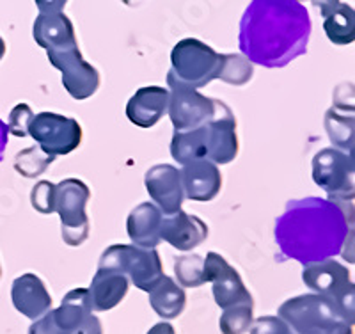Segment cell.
<instances>
[{"label":"cell","mask_w":355,"mask_h":334,"mask_svg":"<svg viewBox=\"0 0 355 334\" xmlns=\"http://www.w3.org/2000/svg\"><path fill=\"white\" fill-rule=\"evenodd\" d=\"M252 65L249 62V59H245L243 56H224L222 57V68L218 78H222L227 84L233 85H243L247 81H250L252 77Z\"/></svg>","instance_id":"28"},{"label":"cell","mask_w":355,"mask_h":334,"mask_svg":"<svg viewBox=\"0 0 355 334\" xmlns=\"http://www.w3.org/2000/svg\"><path fill=\"white\" fill-rule=\"evenodd\" d=\"M169 98V89L160 87V85L141 87L130 98L126 105V116L133 125L141 128H151L167 112Z\"/></svg>","instance_id":"15"},{"label":"cell","mask_w":355,"mask_h":334,"mask_svg":"<svg viewBox=\"0 0 355 334\" xmlns=\"http://www.w3.org/2000/svg\"><path fill=\"white\" fill-rule=\"evenodd\" d=\"M279 318L295 334H354L350 322L334 302L322 295H299L279 308Z\"/></svg>","instance_id":"1"},{"label":"cell","mask_w":355,"mask_h":334,"mask_svg":"<svg viewBox=\"0 0 355 334\" xmlns=\"http://www.w3.org/2000/svg\"><path fill=\"white\" fill-rule=\"evenodd\" d=\"M180 178H182L183 194L192 201H211L220 192V171L210 160H198L183 165Z\"/></svg>","instance_id":"17"},{"label":"cell","mask_w":355,"mask_h":334,"mask_svg":"<svg viewBox=\"0 0 355 334\" xmlns=\"http://www.w3.org/2000/svg\"><path fill=\"white\" fill-rule=\"evenodd\" d=\"M187 295L178 283H174L169 276L158 281L153 290L150 292V304L158 317L171 320L183 313L185 310Z\"/></svg>","instance_id":"23"},{"label":"cell","mask_w":355,"mask_h":334,"mask_svg":"<svg viewBox=\"0 0 355 334\" xmlns=\"http://www.w3.org/2000/svg\"><path fill=\"white\" fill-rule=\"evenodd\" d=\"M171 153L174 160L189 165L198 160H208V142H206V125L189 132H174L171 142Z\"/></svg>","instance_id":"24"},{"label":"cell","mask_w":355,"mask_h":334,"mask_svg":"<svg viewBox=\"0 0 355 334\" xmlns=\"http://www.w3.org/2000/svg\"><path fill=\"white\" fill-rule=\"evenodd\" d=\"M4 53H6V43L2 41V37H0V59L4 57Z\"/></svg>","instance_id":"34"},{"label":"cell","mask_w":355,"mask_h":334,"mask_svg":"<svg viewBox=\"0 0 355 334\" xmlns=\"http://www.w3.org/2000/svg\"><path fill=\"white\" fill-rule=\"evenodd\" d=\"M222 53L211 50L208 44L189 37L176 44L171 53L173 69L167 75V84L194 89L210 84L218 78L222 68Z\"/></svg>","instance_id":"2"},{"label":"cell","mask_w":355,"mask_h":334,"mask_svg":"<svg viewBox=\"0 0 355 334\" xmlns=\"http://www.w3.org/2000/svg\"><path fill=\"white\" fill-rule=\"evenodd\" d=\"M208 237V226L196 215H189L180 210L171 217H164L162 221L160 240H166L173 247L180 251H192Z\"/></svg>","instance_id":"16"},{"label":"cell","mask_w":355,"mask_h":334,"mask_svg":"<svg viewBox=\"0 0 355 334\" xmlns=\"http://www.w3.org/2000/svg\"><path fill=\"white\" fill-rule=\"evenodd\" d=\"M174 272H176L178 283L187 288H198L206 283L205 260L198 254H185V256L176 258Z\"/></svg>","instance_id":"25"},{"label":"cell","mask_w":355,"mask_h":334,"mask_svg":"<svg viewBox=\"0 0 355 334\" xmlns=\"http://www.w3.org/2000/svg\"><path fill=\"white\" fill-rule=\"evenodd\" d=\"M252 306L254 304H239L224 310L218 320L222 334H245L252 326Z\"/></svg>","instance_id":"27"},{"label":"cell","mask_w":355,"mask_h":334,"mask_svg":"<svg viewBox=\"0 0 355 334\" xmlns=\"http://www.w3.org/2000/svg\"><path fill=\"white\" fill-rule=\"evenodd\" d=\"M31 203L40 214L55 212V185L52 181H40L31 192Z\"/></svg>","instance_id":"29"},{"label":"cell","mask_w":355,"mask_h":334,"mask_svg":"<svg viewBox=\"0 0 355 334\" xmlns=\"http://www.w3.org/2000/svg\"><path fill=\"white\" fill-rule=\"evenodd\" d=\"M208 160L211 164H230L239 153L236 119L226 103L215 100V116L206 125Z\"/></svg>","instance_id":"12"},{"label":"cell","mask_w":355,"mask_h":334,"mask_svg":"<svg viewBox=\"0 0 355 334\" xmlns=\"http://www.w3.org/2000/svg\"><path fill=\"white\" fill-rule=\"evenodd\" d=\"M316 185L327 192L331 201H348L354 197V155L336 148L322 149L313 160Z\"/></svg>","instance_id":"7"},{"label":"cell","mask_w":355,"mask_h":334,"mask_svg":"<svg viewBox=\"0 0 355 334\" xmlns=\"http://www.w3.org/2000/svg\"><path fill=\"white\" fill-rule=\"evenodd\" d=\"M34 112L31 110L27 103L17 105L15 109L9 114V123H8V132L12 133L15 137H25L28 133V126L33 123Z\"/></svg>","instance_id":"30"},{"label":"cell","mask_w":355,"mask_h":334,"mask_svg":"<svg viewBox=\"0 0 355 334\" xmlns=\"http://www.w3.org/2000/svg\"><path fill=\"white\" fill-rule=\"evenodd\" d=\"M6 142H8V126L0 121V158H2V151L6 148Z\"/></svg>","instance_id":"33"},{"label":"cell","mask_w":355,"mask_h":334,"mask_svg":"<svg viewBox=\"0 0 355 334\" xmlns=\"http://www.w3.org/2000/svg\"><path fill=\"white\" fill-rule=\"evenodd\" d=\"M146 189L157 203L164 217L178 214L185 199L180 171L169 164H160L146 173Z\"/></svg>","instance_id":"14"},{"label":"cell","mask_w":355,"mask_h":334,"mask_svg":"<svg viewBox=\"0 0 355 334\" xmlns=\"http://www.w3.org/2000/svg\"><path fill=\"white\" fill-rule=\"evenodd\" d=\"M55 4L57 2H46V8L50 11L41 9L40 17L34 22V40L46 52H59V50L77 47L71 22L62 12L66 2H61L53 11Z\"/></svg>","instance_id":"13"},{"label":"cell","mask_w":355,"mask_h":334,"mask_svg":"<svg viewBox=\"0 0 355 334\" xmlns=\"http://www.w3.org/2000/svg\"><path fill=\"white\" fill-rule=\"evenodd\" d=\"M128 278L121 272L107 269H98L94 274L89 297L93 304V311H109L116 308L125 299L128 292Z\"/></svg>","instance_id":"20"},{"label":"cell","mask_w":355,"mask_h":334,"mask_svg":"<svg viewBox=\"0 0 355 334\" xmlns=\"http://www.w3.org/2000/svg\"><path fill=\"white\" fill-rule=\"evenodd\" d=\"M53 160H55V157H50V155L44 153L40 146H33V148L24 149V151L17 155V158H15V169H17L18 174L25 178H36L43 174Z\"/></svg>","instance_id":"26"},{"label":"cell","mask_w":355,"mask_h":334,"mask_svg":"<svg viewBox=\"0 0 355 334\" xmlns=\"http://www.w3.org/2000/svg\"><path fill=\"white\" fill-rule=\"evenodd\" d=\"M169 112L176 132H189V130L201 128L208 125L215 116V100L202 97L194 89H187L182 85L169 84Z\"/></svg>","instance_id":"9"},{"label":"cell","mask_w":355,"mask_h":334,"mask_svg":"<svg viewBox=\"0 0 355 334\" xmlns=\"http://www.w3.org/2000/svg\"><path fill=\"white\" fill-rule=\"evenodd\" d=\"M49 59L62 73V84L75 100H85L96 93L100 85V75L94 66L82 59L78 47L49 52Z\"/></svg>","instance_id":"11"},{"label":"cell","mask_w":355,"mask_h":334,"mask_svg":"<svg viewBox=\"0 0 355 334\" xmlns=\"http://www.w3.org/2000/svg\"><path fill=\"white\" fill-rule=\"evenodd\" d=\"M148 334H176V333H174V327L171 326V324L160 322L157 324V326L151 327V329L148 331Z\"/></svg>","instance_id":"32"},{"label":"cell","mask_w":355,"mask_h":334,"mask_svg":"<svg viewBox=\"0 0 355 334\" xmlns=\"http://www.w3.org/2000/svg\"><path fill=\"white\" fill-rule=\"evenodd\" d=\"M91 190L82 180L68 178L55 185V212L62 222V238L68 246H82L89 237L85 205Z\"/></svg>","instance_id":"5"},{"label":"cell","mask_w":355,"mask_h":334,"mask_svg":"<svg viewBox=\"0 0 355 334\" xmlns=\"http://www.w3.org/2000/svg\"><path fill=\"white\" fill-rule=\"evenodd\" d=\"M302 279L316 295L329 299L354 322V285L350 274L336 260H320L304 269Z\"/></svg>","instance_id":"6"},{"label":"cell","mask_w":355,"mask_h":334,"mask_svg":"<svg viewBox=\"0 0 355 334\" xmlns=\"http://www.w3.org/2000/svg\"><path fill=\"white\" fill-rule=\"evenodd\" d=\"M205 279L206 283H211L215 302L222 310H230L239 304H254L239 272L214 251L208 253L205 260Z\"/></svg>","instance_id":"10"},{"label":"cell","mask_w":355,"mask_h":334,"mask_svg":"<svg viewBox=\"0 0 355 334\" xmlns=\"http://www.w3.org/2000/svg\"><path fill=\"white\" fill-rule=\"evenodd\" d=\"M329 137L338 148H343L348 155H354V100L352 94L347 100H339L334 94V105L325 116Z\"/></svg>","instance_id":"21"},{"label":"cell","mask_w":355,"mask_h":334,"mask_svg":"<svg viewBox=\"0 0 355 334\" xmlns=\"http://www.w3.org/2000/svg\"><path fill=\"white\" fill-rule=\"evenodd\" d=\"M250 334H295L279 317H261L252 322Z\"/></svg>","instance_id":"31"},{"label":"cell","mask_w":355,"mask_h":334,"mask_svg":"<svg viewBox=\"0 0 355 334\" xmlns=\"http://www.w3.org/2000/svg\"><path fill=\"white\" fill-rule=\"evenodd\" d=\"M98 269L121 272L139 290L148 292V294L166 276L157 249H142L137 246L109 247L101 254Z\"/></svg>","instance_id":"4"},{"label":"cell","mask_w":355,"mask_h":334,"mask_svg":"<svg viewBox=\"0 0 355 334\" xmlns=\"http://www.w3.org/2000/svg\"><path fill=\"white\" fill-rule=\"evenodd\" d=\"M28 133L50 157L71 153L82 142V128L78 121L55 112H41L34 116Z\"/></svg>","instance_id":"8"},{"label":"cell","mask_w":355,"mask_h":334,"mask_svg":"<svg viewBox=\"0 0 355 334\" xmlns=\"http://www.w3.org/2000/svg\"><path fill=\"white\" fill-rule=\"evenodd\" d=\"M323 15V28L329 40L336 44H350L355 37L354 11L343 2H322L318 4Z\"/></svg>","instance_id":"22"},{"label":"cell","mask_w":355,"mask_h":334,"mask_svg":"<svg viewBox=\"0 0 355 334\" xmlns=\"http://www.w3.org/2000/svg\"><path fill=\"white\" fill-rule=\"evenodd\" d=\"M162 215L160 210L153 203H142L137 208L132 210L126 222L130 238L137 247L142 249H155L160 242L162 231Z\"/></svg>","instance_id":"19"},{"label":"cell","mask_w":355,"mask_h":334,"mask_svg":"<svg viewBox=\"0 0 355 334\" xmlns=\"http://www.w3.org/2000/svg\"><path fill=\"white\" fill-rule=\"evenodd\" d=\"M11 299L15 308L31 320H40L52 308V297L43 281L34 274H24L15 279Z\"/></svg>","instance_id":"18"},{"label":"cell","mask_w":355,"mask_h":334,"mask_svg":"<svg viewBox=\"0 0 355 334\" xmlns=\"http://www.w3.org/2000/svg\"><path fill=\"white\" fill-rule=\"evenodd\" d=\"M28 334H103L101 322L93 315L87 288L66 294L61 306L50 310L31 326Z\"/></svg>","instance_id":"3"}]
</instances>
